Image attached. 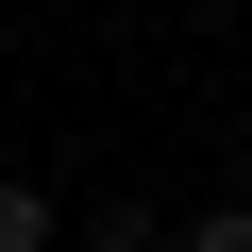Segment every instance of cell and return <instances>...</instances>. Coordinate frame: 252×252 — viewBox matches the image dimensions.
<instances>
[{
  "label": "cell",
  "instance_id": "obj_1",
  "mask_svg": "<svg viewBox=\"0 0 252 252\" xmlns=\"http://www.w3.org/2000/svg\"><path fill=\"white\" fill-rule=\"evenodd\" d=\"M84 252H168V202H135V185H101V219H84Z\"/></svg>",
  "mask_w": 252,
  "mask_h": 252
},
{
  "label": "cell",
  "instance_id": "obj_2",
  "mask_svg": "<svg viewBox=\"0 0 252 252\" xmlns=\"http://www.w3.org/2000/svg\"><path fill=\"white\" fill-rule=\"evenodd\" d=\"M0 252H67V235H51V185H34V168H0Z\"/></svg>",
  "mask_w": 252,
  "mask_h": 252
},
{
  "label": "cell",
  "instance_id": "obj_3",
  "mask_svg": "<svg viewBox=\"0 0 252 252\" xmlns=\"http://www.w3.org/2000/svg\"><path fill=\"white\" fill-rule=\"evenodd\" d=\"M168 252H252V185H235V202H202V219H168Z\"/></svg>",
  "mask_w": 252,
  "mask_h": 252
}]
</instances>
